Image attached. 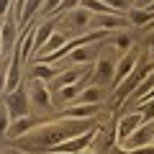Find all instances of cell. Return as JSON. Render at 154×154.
I'll list each match as a JSON object with an SVG mask.
<instances>
[{"instance_id":"1","label":"cell","mask_w":154,"mask_h":154,"mask_svg":"<svg viewBox=\"0 0 154 154\" xmlns=\"http://www.w3.org/2000/svg\"><path fill=\"white\" fill-rule=\"evenodd\" d=\"M152 69V64H144V67H136V69L131 72V75L123 80L118 88H116V95H113V105H121L126 98H134V93L139 90V85H141V80H144V75Z\"/></svg>"},{"instance_id":"2","label":"cell","mask_w":154,"mask_h":154,"mask_svg":"<svg viewBox=\"0 0 154 154\" xmlns=\"http://www.w3.org/2000/svg\"><path fill=\"white\" fill-rule=\"evenodd\" d=\"M95 134H98V126L90 128V131H85V134H77V136L67 139V141H62V144H57L51 152L54 154H82L85 149H90V144L95 141Z\"/></svg>"},{"instance_id":"3","label":"cell","mask_w":154,"mask_h":154,"mask_svg":"<svg viewBox=\"0 0 154 154\" xmlns=\"http://www.w3.org/2000/svg\"><path fill=\"white\" fill-rule=\"evenodd\" d=\"M154 144V126H139L126 141H121V152H136V149H144V146H152Z\"/></svg>"},{"instance_id":"4","label":"cell","mask_w":154,"mask_h":154,"mask_svg":"<svg viewBox=\"0 0 154 154\" xmlns=\"http://www.w3.org/2000/svg\"><path fill=\"white\" fill-rule=\"evenodd\" d=\"M28 103H31V100H28V95L26 93H21V90H16V93H11L5 98V110H8V116H11V118H26L28 116Z\"/></svg>"},{"instance_id":"5","label":"cell","mask_w":154,"mask_h":154,"mask_svg":"<svg viewBox=\"0 0 154 154\" xmlns=\"http://www.w3.org/2000/svg\"><path fill=\"white\" fill-rule=\"evenodd\" d=\"M141 123H146V121H144V116L139 113V110H134V113H126L121 121H118V141H126V139L131 136V134L136 131Z\"/></svg>"},{"instance_id":"6","label":"cell","mask_w":154,"mask_h":154,"mask_svg":"<svg viewBox=\"0 0 154 154\" xmlns=\"http://www.w3.org/2000/svg\"><path fill=\"white\" fill-rule=\"evenodd\" d=\"M113 77H116V64L110 59H100L98 64H95V72H93V82L98 85H110V88H113Z\"/></svg>"},{"instance_id":"7","label":"cell","mask_w":154,"mask_h":154,"mask_svg":"<svg viewBox=\"0 0 154 154\" xmlns=\"http://www.w3.org/2000/svg\"><path fill=\"white\" fill-rule=\"evenodd\" d=\"M98 113V105H85V103H72L67 110H62V116H67L69 121H90Z\"/></svg>"},{"instance_id":"8","label":"cell","mask_w":154,"mask_h":154,"mask_svg":"<svg viewBox=\"0 0 154 154\" xmlns=\"http://www.w3.org/2000/svg\"><path fill=\"white\" fill-rule=\"evenodd\" d=\"M134 67H136V57H134L131 51H128V54L123 57V59L118 62V64H116V77H113V90L118 88V85H121L123 80H126L128 75H131V72H134Z\"/></svg>"},{"instance_id":"9","label":"cell","mask_w":154,"mask_h":154,"mask_svg":"<svg viewBox=\"0 0 154 154\" xmlns=\"http://www.w3.org/2000/svg\"><path fill=\"white\" fill-rule=\"evenodd\" d=\"M28 100H31L33 105H38V108H46V105H51V90L44 88L41 82H36L28 90Z\"/></svg>"},{"instance_id":"10","label":"cell","mask_w":154,"mask_h":154,"mask_svg":"<svg viewBox=\"0 0 154 154\" xmlns=\"http://www.w3.org/2000/svg\"><path fill=\"white\" fill-rule=\"evenodd\" d=\"M36 126H38V123L33 121V118H28V116H26V118H18V121L11 123V128H8V136H11V139H18V136H21V139H23L28 131H36Z\"/></svg>"},{"instance_id":"11","label":"cell","mask_w":154,"mask_h":154,"mask_svg":"<svg viewBox=\"0 0 154 154\" xmlns=\"http://www.w3.org/2000/svg\"><path fill=\"white\" fill-rule=\"evenodd\" d=\"M126 26H131L128 23V18L126 16H100L98 18V31H113V28H126Z\"/></svg>"},{"instance_id":"12","label":"cell","mask_w":154,"mask_h":154,"mask_svg":"<svg viewBox=\"0 0 154 154\" xmlns=\"http://www.w3.org/2000/svg\"><path fill=\"white\" fill-rule=\"evenodd\" d=\"M77 77H80V72H77V69H67V72H59V75H57L54 80H51L49 90H62V88H67V85H75V82H80Z\"/></svg>"},{"instance_id":"13","label":"cell","mask_w":154,"mask_h":154,"mask_svg":"<svg viewBox=\"0 0 154 154\" xmlns=\"http://www.w3.org/2000/svg\"><path fill=\"white\" fill-rule=\"evenodd\" d=\"M126 18H128L131 26H149V23L154 21V13L144 11V8H131V11L126 13Z\"/></svg>"},{"instance_id":"14","label":"cell","mask_w":154,"mask_h":154,"mask_svg":"<svg viewBox=\"0 0 154 154\" xmlns=\"http://www.w3.org/2000/svg\"><path fill=\"white\" fill-rule=\"evenodd\" d=\"M98 100H103V88H98V85H90V88H85L82 93H80L77 103H85V105H98Z\"/></svg>"},{"instance_id":"15","label":"cell","mask_w":154,"mask_h":154,"mask_svg":"<svg viewBox=\"0 0 154 154\" xmlns=\"http://www.w3.org/2000/svg\"><path fill=\"white\" fill-rule=\"evenodd\" d=\"M57 75H59V69L51 67V64H36V67H33V77H36V82H38V80H41V82H51Z\"/></svg>"},{"instance_id":"16","label":"cell","mask_w":154,"mask_h":154,"mask_svg":"<svg viewBox=\"0 0 154 154\" xmlns=\"http://www.w3.org/2000/svg\"><path fill=\"white\" fill-rule=\"evenodd\" d=\"M67 16H69V23H72V26H90V21H93V13L85 11L82 5L75 8V11H69Z\"/></svg>"},{"instance_id":"17","label":"cell","mask_w":154,"mask_h":154,"mask_svg":"<svg viewBox=\"0 0 154 154\" xmlns=\"http://www.w3.org/2000/svg\"><path fill=\"white\" fill-rule=\"evenodd\" d=\"M51 36H54V26H51V23H46L44 28L33 31V46H36V49H44V46H46V41H49Z\"/></svg>"},{"instance_id":"18","label":"cell","mask_w":154,"mask_h":154,"mask_svg":"<svg viewBox=\"0 0 154 154\" xmlns=\"http://www.w3.org/2000/svg\"><path fill=\"white\" fill-rule=\"evenodd\" d=\"M0 41L3 46H11L16 41V26H13V18H5V26L0 28Z\"/></svg>"},{"instance_id":"19","label":"cell","mask_w":154,"mask_h":154,"mask_svg":"<svg viewBox=\"0 0 154 154\" xmlns=\"http://www.w3.org/2000/svg\"><path fill=\"white\" fill-rule=\"evenodd\" d=\"M113 46H116L118 51H126V54H128V51H131V46H134V38L128 36L126 31H121V33H116V38H113Z\"/></svg>"},{"instance_id":"20","label":"cell","mask_w":154,"mask_h":154,"mask_svg":"<svg viewBox=\"0 0 154 154\" xmlns=\"http://www.w3.org/2000/svg\"><path fill=\"white\" fill-rule=\"evenodd\" d=\"M90 59H93V51L85 49V46H80V49H75L69 54V62H82V64H85V62H90Z\"/></svg>"},{"instance_id":"21","label":"cell","mask_w":154,"mask_h":154,"mask_svg":"<svg viewBox=\"0 0 154 154\" xmlns=\"http://www.w3.org/2000/svg\"><path fill=\"white\" fill-rule=\"evenodd\" d=\"M62 3H64V0H44V5H41V16H49V13L59 11Z\"/></svg>"},{"instance_id":"22","label":"cell","mask_w":154,"mask_h":154,"mask_svg":"<svg viewBox=\"0 0 154 154\" xmlns=\"http://www.w3.org/2000/svg\"><path fill=\"white\" fill-rule=\"evenodd\" d=\"M8 128H11V123H8V110H3L0 113V134H8Z\"/></svg>"},{"instance_id":"23","label":"cell","mask_w":154,"mask_h":154,"mask_svg":"<svg viewBox=\"0 0 154 154\" xmlns=\"http://www.w3.org/2000/svg\"><path fill=\"white\" fill-rule=\"evenodd\" d=\"M8 5H11V0H0V18L5 16V11H8Z\"/></svg>"},{"instance_id":"24","label":"cell","mask_w":154,"mask_h":154,"mask_svg":"<svg viewBox=\"0 0 154 154\" xmlns=\"http://www.w3.org/2000/svg\"><path fill=\"white\" fill-rule=\"evenodd\" d=\"M149 54H152V59H154V33L149 36Z\"/></svg>"},{"instance_id":"25","label":"cell","mask_w":154,"mask_h":154,"mask_svg":"<svg viewBox=\"0 0 154 154\" xmlns=\"http://www.w3.org/2000/svg\"><path fill=\"white\" fill-rule=\"evenodd\" d=\"M16 5H18V11H21V8L26 5V0H16Z\"/></svg>"},{"instance_id":"26","label":"cell","mask_w":154,"mask_h":154,"mask_svg":"<svg viewBox=\"0 0 154 154\" xmlns=\"http://www.w3.org/2000/svg\"><path fill=\"white\" fill-rule=\"evenodd\" d=\"M82 154H100V152H95V149H85Z\"/></svg>"},{"instance_id":"27","label":"cell","mask_w":154,"mask_h":154,"mask_svg":"<svg viewBox=\"0 0 154 154\" xmlns=\"http://www.w3.org/2000/svg\"><path fill=\"white\" fill-rule=\"evenodd\" d=\"M46 154H54V152H46Z\"/></svg>"}]
</instances>
